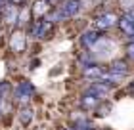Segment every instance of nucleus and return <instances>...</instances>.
I'll return each instance as SVG.
<instances>
[{
  "label": "nucleus",
  "instance_id": "nucleus-1",
  "mask_svg": "<svg viewBox=\"0 0 134 130\" xmlns=\"http://www.w3.org/2000/svg\"><path fill=\"white\" fill-rule=\"evenodd\" d=\"M81 10H82V0H65V2H62L59 6H56V8L50 12L48 19H50L52 23L69 21L75 15L81 14Z\"/></svg>",
  "mask_w": 134,
  "mask_h": 130
},
{
  "label": "nucleus",
  "instance_id": "nucleus-3",
  "mask_svg": "<svg viewBox=\"0 0 134 130\" xmlns=\"http://www.w3.org/2000/svg\"><path fill=\"white\" fill-rule=\"evenodd\" d=\"M35 94H36V88L33 86L31 80H21L12 90V100L19 105H29V101L35 98Z\"/></svg>",
  "mask_w": 134,
  "mask_h": 130
},
{
  "label": "nucleus",
  "instance_id": "nucleus-19",
  "mask_svg": "<svg viewBox=\"0 0 134 130\" xmlns=\"http://www.w3.org/2000/svg\"><path fill=\"white\" fill-rule=\"evenodd\" d=\"M69 130H77V128H73V126H71V128H69Z\"/></svg>",
  "mask_w": 134,
  "mask_h": 130
},
{
  "label": "nucleus",
  "instance_id": "nucleus-17",
  "mask_svg": "<svg viewBox=\"0 0 134 130\" xmlns=\"http://www.w3.org/2000/svg\"><path fill=\"white\" fill-rule=\"evenodd\" d=\"M129 92H130V94H132V96H134V80H132V82H130V84H129Z\"/></svg>",
  "mask_w": 134,
  "mask_h": 130
},
{
  "label": "nucleus",
  "instance_id": "nucleus-6",
  "mask_svg": "<svg viewBox=\"0 0 134 130\" xmlns=\"http://www.w3.org/2000/svg\"><path fill=\"white\" fill-rule=\"evenodd\" d=\"M19 10L12 4H6L2 10H0V21L4 23L6 27L10 29H17V23H19Z\"/></svg>",
  "mask_w": 134,
  "mask_h": 130
},
{
  "label": "nucleus",
  "instance_id": "nucleus-14",
  "mask_svg": "<svg viewBox=\"0 0 134 130\" xmlns=\"http://www.w3.org/2000/svg\"><path fill=\"white\" fill-rule=\"evenodd\" d=\"M125 55H126V61H134V40L125 46Z\"/></svg>",
  "mask_w": 134,
  "mask_h": 130
},
{
  "label": "nucleus",
  "instance_id": "nucleus-4",
  "mask_svg": "<svg viewBox=\"0 0 134 130\" xmlns=\"http://www.w3.org/2000/svg\"><path fill=\"white\" fill-rule=\"evenodd\" d=\"M8 48L14 54H23L27 50V31L23 29H12L10 38H8Z\"/></svg>",
  "mask_w": 134,
  "mask_h": 130
},
{
  "label": "nucleus",
  "instance_id": "nucleus-2",
  "mask_svg": "<svg viewBox=\"0 0 134 130\" xmlns=\"http://www.w3.org/2000/svg\"><path fill=\"white\" fill-rule=\"evenodd\" d=\"M54 31V23L50 19H31L27 25V36L35 40H44Z\"/></svg>",
  "mask_w": 134,
  "mask_h": 130
},
{
  "label": "nucleus",
  "instance_id": "nucleus-13",
  "mask_svg": "<svg viewBox=\"0 0 134 130\" xmlns=\"http://www.w3.org/2000/svg\"><path fill=\"white\" fill-rule=\"evenodd\" d=\"M33 117H35V113H33V107H31V105H21V107H19L17 119H19V122H21L23 126H29V125H31Z\"/></svg>",
  "mask_w": 134,
  "mask_h": 130
},
{
  "label": "nucleus",
  "instance_id": "nucleus-9",
  "mask_svg": "<svg viewBox=\"0 0 134 130\" xmlns=\"http://www.w3.org/2000/svg\"><path fill=\"white\" fill-rule=\"evenodd\" d=\"M102 101H103L102 98H98V96H94V94H90V92L84 90L82 96H81V109H84V113H94V111L100 107Z\"/></svg>",
  "mask_w": 134,
  "mask_h": 130
},
{
  "label": "nucleus",
  "instance_id": "nucleus-5",
  "mask_svg": "<svg viewBox=\"0 0 134 130\" xmlns=\"http://www.w3.org/2000/svg\"><path fill=\"white\" fill-rule=\"evenodd\" d=\"M119 19H121V15H117L115 12H102V14L96 15V19H94V29L98 31V33L109 31V29L119 25Z\"/></svg>",
  "mask_w": 134,
  "mask_h": 130
},
{
  "label": "nucleus",
  "instance_id": "nucleus-8",
  "mask_svg": "<svg viewBox=\"0 0 134 130\" xmlns=\"http://www.w3.org/2000/svg\"><path fill=\"white\" fill-rule=\"evenodd\" d=\"M52 10L54 8L48 0H35L33 6H31V17L33 19H48Z\"/></svg>",
  "mask_w": 134,
  "mask_h": 130
},
{
  "label": "nucleus",
  "instance_id": "nucleus-16",
  "mask_svg": "<svg viewBox=\"0 0 134 130\" xmlns=\"http://www.w3.org/2000/svg\"><path fill=\"white\" fill-rule=\"evenodd\" d=\"M48 2H50L52 6H59L62 2H65V0H48Z\"/></svg>",
  "mask_w": 134,
  "mask_h": 130
},
{
  "label": "nucleus",
  "instance_id": "nucleus-18",
  "mask_svg": "<svg viewBox=\"0 0 134 130\" xmlns=\"http://www.w3.org/2000/svg\"><path fill=\"white\" fill-rule=\"evenodd\" d=\"M6 4H8V0H0V10H2L4 6H6Z\"/></svg>",
  "mask_w": 134,
  "mask_h": 130
},
{
  "label": "nucleus",
  "instance_id": "nucleus-10",
  "mask_svg": "<svg viewBox=\"0 0 134 130\" xmlns=\"http://www.w3.org/2000/svg\"><path fill=\"white\" fill-rule=\"evenodd\" d=\"M103 73H105V67L100 65V63L82 67V77L86 80H90V82H100V80L103 78Z\"/></svg>",
  "mask_w": 134,
  "mask_h": 130
},
{
  "label": "nucleus",
  "instance_id": "nucleus-15",
  "mask_svg": "<svg viewBox=\"0 0 134 130\" xmlns=\"http://www.w3.org/2000/svg\"><path fill=\"white\" fill-rule=\"evenodd\" d=\"M29 0H8V4L12 6H15V8H21V6H27Z\"/></svg>",
  "mask_w": 134,
  "mask_h": 130
},
{
  "label": "nucleus",
  "instance_id": "nucleus-11",
  "mask_svg": "<svg viewBox=\"0 0 134 130\" xmlns=\"http://www.w3.org/2000/svg\"><path fill=\"white\" fill-rule=\"evenodd\" d=\"M100 40H102V33H98L96 29H88L81 35V44L84 50H92L94 44H98Z\"/></svg>",
  "mask_w": 134,
  "mask_h": 130
},
{
  "label": "nucleus",
  "instance_id": "nucleus-12",
  "mask_svg": "<svg viewBox=\"0 0 134 130\" xmlns=\"http://www.w3.org/2000/svg\"><path fill=\"white\" fill-rule=\"evenodd\" d=\"M117 27H119V31L126 36V38H130V42L134 40V19H132L129 14H123V15H121Z\"/></svg>",
  "mask_w": 134,
  "mask_h": 130
},
{
  "label": "nucleus",
  "instance_id": "nucleus-7",
  "mask_svg": "<svg viewBox=\"0 0 134 130\" xmlns=\"http://www.w3.org/2000/svg\"><path fill=\"white\" fill-rule=\"evenodd\" d=\"M107 71L121 82L123 78H126L130 75V63L126 59H115V61H111V65L107 67Z\"/></svg>",
  "mask_w": 134,
  "mask_h": 130
}]
</instances>
